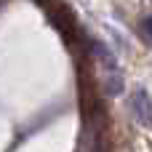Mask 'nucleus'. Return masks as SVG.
<instances>
[{"instance_id":"obj_1","label":"nucleus","mask_w":152,"mask_h":152,"mask_svg":"<svg viewBox=\"0 0 152 152\" xmlns=\"http://www.w3.org/2000/svg\"><path fill=\"white\" fill-rule=\"evenodd\" d=\"M131 107H134V118L142 126H152V99L144 91H136L131 96Z\"/></svg>"},{"instance_id":"obj_2","label":"nucleus","mask_w":152,"mask_h":152,"mask_svg":"<svg viewBox=\"0 0 152 152\" xmlns=\"http://www.w3.org/2000/svg\"><path fill=\"white\" fill-rule=\"evenodd\" d=\"M142 35L147 37L152 43V16H147V19H142Z\"/></svg>"}]
</instances>
